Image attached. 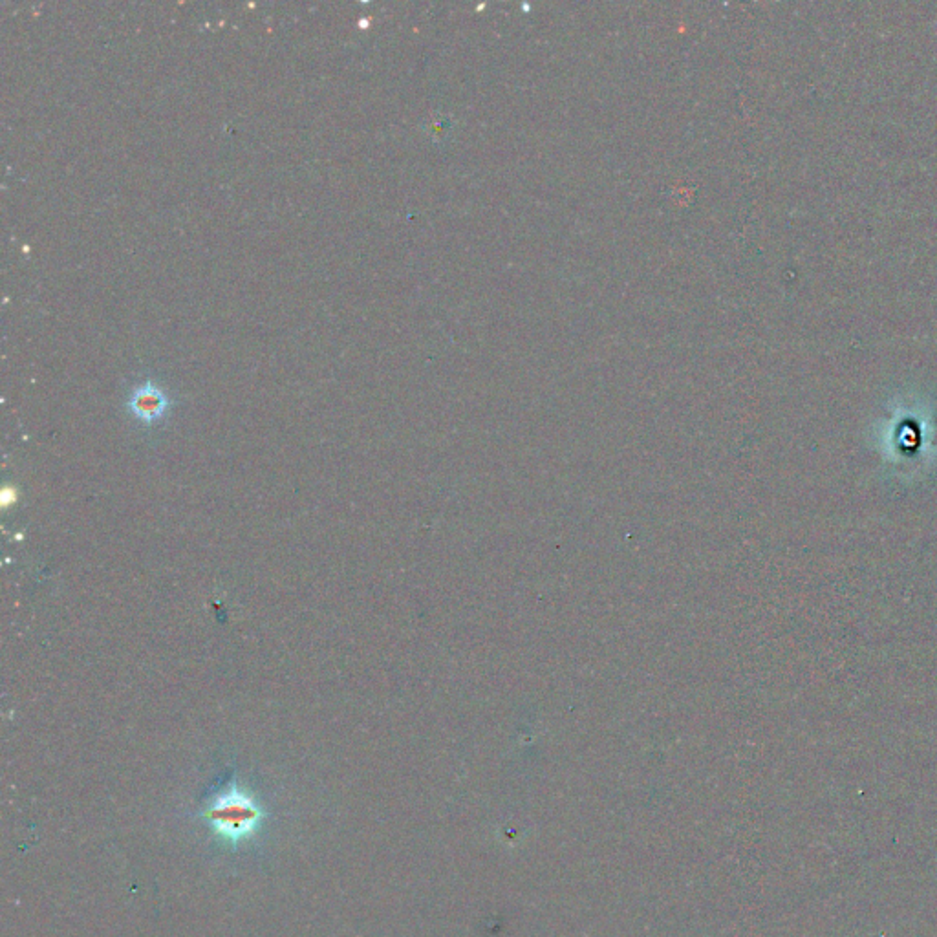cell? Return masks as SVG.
Instances as JSON below:
<instances>
[{
  "mask_svg": "<svg viewBox=\"0 0 937 937\" xmlns=\"http://www.w3.org/2000/svg\"><path fill=\"white\" fill-rule=\"evenodd\" d=\"M204 817L222 841L238 846L259 831L264 811L257 800L233 780L226 789L216 793L205 808Z\"/></svg>",
  "mask_w": 937,
  "mask_h": 937,
  "instance_id": "6da1fadb",
  "label": "cell"
},
{
  "mask_svg": "<svg viewBox=\"0 0 937 937\" xmlns=\"http://www.w3.org/2000/svg\"><path fill=\"white\" fill-rule=\"evenodd\" d=\"M173 401L169 394L154 381H143L138 387L132 388L127 398V409L136 420L151 427L165 420Z\"/></svg>",
  "mask_w": 937,
  "mask_h": 937,
  "instance_id": "7a4b0ae2",
  "label": "cell"
}]
</instances>
